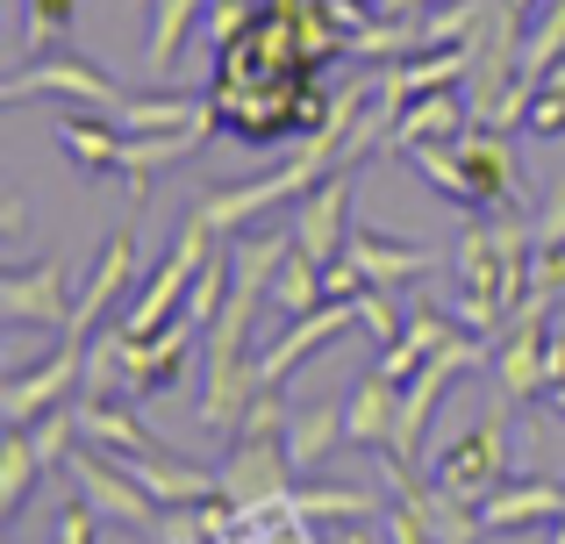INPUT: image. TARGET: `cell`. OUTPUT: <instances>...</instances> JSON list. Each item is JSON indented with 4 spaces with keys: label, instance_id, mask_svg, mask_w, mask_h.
<instances>
[{
    "label": "cell",
    "instance_id": "cell-1",
    "mask_svg": "<svg viewBox=\"0 0 565 544\" xmlns=\"http://www.w3.org/2000/svg\"><path fill=\"white\" fill-rule=\"evenodd\" d=\"M530 258H537V237L515 209L472 223L458 237V322L480 337L515 322V308L530 301Z\"/></svg>",
    "mask_w": 565,
    "mask_h": 544
},
{
    "label": "cell",
    "instance_id": "cell-2",
    "mask_svg": "<svg viewBox=\"0 0 565 544\" xmlns=\"http://www.w3.org/2000/svg\"><path fill=\"white\" fill-rule=\"evenodd\" d=\"M330 172H344V166H330L322 151H308V143H301V151H294L279 172H265V180H244V186H215V194H201V201H193V215H201V223H215V237H244L258 215H273L279 201H301L308 186L330 180Z\"/></svg>",
    "mask_w": 565,
    "mask_h": 544
},
{
    "label": "cell",
    "instance_id": "cell-3",
    "mask_svg": "<svg viewBox=\"0 0 565 544\" xmlns=\"http://www.w3.org/2000/svg\"><path fill=\"white\" fill-rule=\"evenodd\" d=\"M72 100V108H94V115H115V122H122V86L108 79V72L94 65V57H79V51H65V43H57V51H36L29 57L22 72H14L8 86H0V100H8V108H22V100Z\"/></svg>",
    "mask_w": 565,
    "mask_h": 544
},
{
    "label": "cell",
    "instance_id": "cell-4",
    "mask_svg": "<svg viewBox=\"0 0 565 544\" xmlns=\"http://www.w3.org/2000/svg\"><path fill=\"white\" fill-rule=\"evenodd\" d=\"M222 252V237H215V223H201V215L186 209V223H180V237H172V252L158 258V273H151V287L137 294V308L122 316V330H137V337H151V330H166L172 316H180V301H186V287L201 279V266Z\"/></svg>",
    "mask_w": 565,
    "mask_h": 544
},
{
    "label": "cell",
    "instance_id": "cell-5",
    "mask_svg": "<svg viewBox=\"0 0 565 544\" xmlns=\"http://www.w3.org/2000/svg\"><path fill=\"white\" fill-rule=\"evenodd\" d=\"M429 480L451 488V494H466V502H487V494L509 480V423H501V408H494V416H480L472 430H458L451 445L437 451Z\"/></svg>",
    "mask_w": 565,
    "mask_h": 544
},
{
    "label": "cell",
    "instance_id": "cell-6",
    "mask_svg": "<svg viewBox=\"0 0 565 544\" xmlns=\"http://www.w3.org/2000/svg\"><path fill=\"white\" fill-rule=\"evenodd\" d=\"M65 480H72V488H79L94 509H100V516L129 523V531H151L158 509H166V502H158V494L143 488L137 473H129L122 459H108L100 445H94V451H72V459H65Z\"/></svg>",
    "mask_w": 565,
    "mask_h": 544
},
{
    "label": "cell",
    "instance_id": "cell-7",
    "mask_svg": "<svg viewBox=\"0 0 565 544\" xmlns=\"http://www.w3.org/2000/svg\"><path fill=\"white\" fill-rule=\"evenodd\" d=\"M72 308H79V294H72V279H65V258H36V266H14L0 279V316H8V330H57L65 337Z\"/></svg>",
    "mask_w": 565,
    "mask_h": 544
},
{
    "label": "cell",
    "instance_id": "cell-8",
    "mask_svg": "<svg viewBox=\"0 0 565 544\" xmlns=\"http://www.w3.org/2000/svg\"><path fill=\"white\" fill-rule=\"evenodd\" d=\"M544 344H552V301L530 294L515 308V330L494 344V373H501V402H544Z\"/></svg>",
    "mask_w": 565,
    "mask_h": 544
},
{
    "label": "cell",
    "instance_id": "cell-9",
    "mask_svg": "<svg viewBox=\"0 0 565 544\" xmlns=\"http://www.w3.org/2000/svg\"><path fill=\"white\" fill-rule=\"evenodd\" d=\"M72 387H86V344L57 337V351H51L43 365L8 373V387H0V423H36L43 408H65Z\"/></svg>",
    "mask_w": 565,
    "mask_h": 544
},
{
    "label": "cell",
    "instance_id": "cell-10",
    "mask_svg": "<svg viewBox=\"0 0 565 544\" xmlns=\"http://www.w3.org/2000/svg\"><path fill=\"white\" fill-rule=\"evenodd\" d=\"M294 244H301L308 258H344V244H351V166L344 172H330V180H316L301 201H294Z\"/></svg>",
    "mask_w": 565,
    "mask_h": 544
},
{
    "label": "cell",
    "instance_id": "cell-11",
    "mask_svg": "<svg viewBox=\"0 0 565 544\" xmlns=\"http://www.w3.org/2000/svg\"><path fill=\"white\" fill-rule=\"evenodd\" d=\"M351 322H359V301H322V308H308V316H294L287 330L265 344V359H258V380L265 387H279V380H294L308 359H316L330 337H344Z\"/></svg>",
    "mask_w": 565,
    "mask_h": 544
},
{
    "label": "cell",
    "instance_id": "cell-12",
    "mask_svg": "<svg viewBox=\"0 0 565 544\" xmlns=\"http://www.w3.org/2000/svg\"><path fill=\"white\" fill-rule=\"evenodd\" d=\"M458 166H466V180H472V209H509V201L523 194L515 143H509V129H494V122H472L466 137H458Z\"/></svg>",
    "mask_w": 565,
    "mask_h": 544
},
{
    "label": "cell",
    "instance_id": "cell-13",
    "mask_svg": "<svg viewBox=\"0 0 565 544\" xmlns=\"http://www.w3.org/2000/svg\"><path fill=\"white\" fill-rule=\"evenodd\" d=\"M480 523H487V537H509V531H552V523H565V480H552V473L501 480V488L480 502Z\"/></svg>",
    "mask_w": 565,
    "mask_h": 544
},
{
    "label": "cell",
    "instance_id": "cell-14",
    "mask_svg": "<svg viewBox=\"0 0 565 544\" xmlns=\"http://www.w3.org/2000/svg\"><path fill=\"white\" fill-rule=\"evenodd\" d=\"M129 279H137V230H115V237L100 244V258H94V273H86V287H79V308H72V322H65L72 344H86V337L100 330V316H108V308L129 294Z\"/></svg>",
    "mask_w": 565,
    "mask_h": 544
},
{
    "label": "cell",
    "instance_id": "cell-15",
    "mask_svg": "<svg viewBox=\"0 0 565 544\" xmlns=\"http://www.w3.org/2000/svg\"><path fill=\"white\" fill-rule=\"evenodd\" d=\"M351 258L365 266V279H380V287H401V279H423V273H437V244H415V237H386V230L373 223H351V244H344Z\"/></svg>",
    "mask_w": 565,
    "mask_h": 544
},
{
    "label": "cell",
    "instance_id": "cell-16",
    "mask_svg": "<svg viewBox=\"0 0 565 544\" xmlns=\"http://www.w3.org/2000/svg\"><path fill=\"white\" fill-rule=\"evenodd\" d=\"M466 129H472V100L458 94V86H437V94L408 100V108L394 115L386 143H394V151H408V143H458Z\"/></svg>",
    "mask_w": 565,
    "mask_h": 544
},
{
    "label": "cell",
    "instance_id": "cell-17",
    "mask_svg": "<svg viewBox=\"0 0 565 544\" xmlns=\"http://www.w3.org/2000/svg\"><path fill=\"white\" fill-rule=\"evenodd\" d=\"M79 437L100 445L108 459H143V451H158L151 423H143L137 408H122L115 394H86V402H79Z\"/></svg>",
    "mask_w": 565,
    "mask_h": 544
},
{
    "label": "cell",
    "instance_id": "cell-18",
    "mask_svg": "<svg viewBox=\"0 0 565 544\" xmlns=\"http://www.w3.org/2000/svg\"><path fill=\"white\" fill-rule=\"evenodd\" d=\"M57 143L79 172H122V151H129V129L115 115H94V108H72L57 115Z\"/></svg>",
    "mask_w": 565,
    "mask_h": 544
},
{
    "label": "cell",
    "instance_id": "cell-19",
    "mask_svg": "<svg viewBox=\"0 0 565 544\" xmlns=\"http://www.w3.org/2000/svg\"><path fill=\"white\" fill-rule=\"evenodd\" d=\"M394 416H401V380H386L373 365V373L351 387V402H344V445L386 451L394 445Z\"/></svg>",
    "mask_w": 565,
    "mask_h": 544
},
{
    "label": "cell",
    "instance_id": "cell-20",
    "mask_svg": "<svg viewBox=\"0 0 565 544\" xmlns=\"http://www.w3.org/2000/svg\"><path fill=\"white\" fill-rule=\"evenodd\" d=\"M451 337H458V330H451V316H444L437 301H415V308H408V330H401L394 344L380 351V373L408 387V380H415V365H423L429 351H444V344H451Z\"/></svg>",
    "mask_w": 565,
    "mask_h": 544
},
{
    "label": "cell",
    "instance_id": "cell-21",
    "mask_svg": "<svg viewBox=\"0 0 565 544\" xmlns=\"http://www.w3.org/2000/svg\"><path fill=\"white\" fill-rule=\"evenodd\" d=\"M36 437H29V423H0V516H22L29 494H36Z\"/></svg>",
    "mask_w": 565,
    "mask_h": 544
},
{
    "label": "cell",
    "instance_id": "cell-22",
    "mask_svg": "<svg viewBox=\"0 0 565 544\" xmlns=\"http://www.w3.org/2000/svg\"><path fill=\"white\" fill-rule=\"evenodd\" d=\"M344 445V402H316L301 416H287V451H294V473H316L330 451Z\"/></svg>",
    "mask_w": 565,
    "mask_h": 544
},
{
    "label": "cell",
    "instance_id": "cell-23",
    "mask_svg": "<svg viewBox=\"0 0 565 544\" xmlns=\"http://www.w3.org/2000/svg\"><path fill=\"white\" fill-rule=\"evenodd\" d=\"M207 22V0H151V43H143V65L172 72L186 51V36Z\"/></svg>",
    "mask_w": 565,
    "mask_h": 544
},
{
    "label": "cell",
    "instance_id": "cell-24",
    "mask_svg": "<svg viewBox=\"0 0 565 544\" xmlns=\"http://www.w3.org/2000/svg\"><path fill=\"white\" fill-rule=\"evenodd\" d=\"M265 301L279 308V316H308V308H322L330 294H322V258H308L301 244H287V258H279V273H273V294Z\"/></svg>",
    "mask_w": 565,
    "mask_h": 544
},
{
    "label": "cell",
    "instance_id": "cell-25",
    "mask_svg": "<svg viewBox=\"0 0 565 544\" xmlns=\"http://www.w3.org/2000/svg\"><path fill=\"white\" fill-rule=\"evenodd\" d=\"M401 158H408V166L423 172L451 209H472V180H466V166H458V143H408Z\"/></svg>",
    "mask_w": 565,
    "mask_h": 544
},
{
    "label": "cell",
    "instance_id": "cell-26",
    "mask_svg": "<svg viewBox=\"0 0 565 544\" xmlns=\"http://www.w3.org/2000/svg\"><path fill=\"white\" fill-rule=\"evenodd\" d=\"M565 57V0L530 14V43H523V86H544L552 79V65Z\"/></svg>",
    "mask_w": 565,
    "mask_h": 544
},
{
    "label": "cell",
    "instance_id": "cell-27",
    "mask_svg": "<svg viewBox=\"0 0 565 544\" xmlns=\"http://www.w3.org/2000/svg\"><path fill=\"white\" fill-rule=\"evenodd\" d=\"M294 502H301V516L308 523H365L373 516V488H330V480H322V488H294Z\"/></svg>",
    "mask_w": 565,
    "mask_h": 544
},
{
    "label": "cell",
    "instance_id": "cell-28",
    "mask_svg": "<svg viewBox=\"0 0 565 544\" xmlns=\"http://www.w3.org/2000/svg\"><path fill=\"white\" fill-rule=\"evenodd\" d=\"M201 108H207V100H193V94H143V100L122 108V129H129V137H143V129H186Z\"/></svg>",
    "mask_w": 565,
    "mask_h": 544
},
{
    "label": "cell",
    "instance_id": "cell-29",
    "mask_svg": "<svg viewBox=\"0 0 565 544\" xmlns=\"http://www.w3.org/2000/svg\"><path fill=\"white\" fill-rule=\"evenodd\" d=\"M394 294H401V287H380V279L359 294V330H373V337H380V351L394 344L401 330H408V316H401V301H394Z\"/></svg>",
    "mask_w": 565,
    "mask_h": 544
},
{
    "label": "cell",
    "instance_id": "cell-30",
    "mask_svg": "<svg viewBox=\"0 0 565 544\" xmlns=\"http://www.w3.org/2000/svg\"><path fill=\"white\" fill-rule=\"evenodd\" d=\"M79 22V0H29V43L36 51H57Z\"/></svg>",
    "mask_w": 565,
    "mask_h": 544
},
{
    "label": "cell",
    "instance_id": "cell-31",
    "mask_svg": "<svg viewBox=\"0 0 565 544\" xmlns=\"http://www.w3.org/2000/svg\"><path fill=\"white\" fill-rule=\"evenodd\" d=\"M523 137H530V143H558V137H565V86H537V94H530Z\"/></svg>",
    "mask_w": 565,
    "mask_h": 544
},
{
    "label": "cell",
    "instance_id": "cell-32",
    "mask_svg": "<svg viewBox=\"0 0 565 544\" xmlns=\"http://www.w3.org/2000/svg\"><path fill=\"white\" fill-rule=\"evenodd\" d=\"M351 51H359V57H408L415 51V22H408V14H401V22H365Z\"/></svg>",
    "mask_w": 565,
    "mask_h": 544
},
{
    "label": "cell",
    "instance_id": "cell-33",
    "mask_svg": "<svg viewBox=\"0 0 565 544\" xmlns=\"http://www.w3.org/2000/svg\"><path fill=\"white\" fill-rule=\"evenodd\" d=\"M258 22V8H250V0H207V43H215V51H230L236 36H244V29Z\"/></svg>",
    "mask_w": 565,
    "mask_h": 544
},
{
    "label": "cell",
    "instance_id": "cell-34",
    "mask_svg": "<svg viewBox=\"0 0 565 544\" xmlns=\"http://www.w3.org/2000/svg\"><path fill=\"white\" fill-rule=\"evenodd\" d=\"M94 531H100V509L86 502V494H72V502L57 509V531H51V544H94Z\"/></svg>",
    "mask_w": 565,
    "mask_h": 544
},
{
    "label": "cell",
    "instance_id": "cell-35",
    "mask_svg": "<svg viewBox=\"0 0 565 544\" xmlns=\"http://www.w3.org/2000/svg\"><path fill=\"white\" fill-rule=\"evenodd\" d=\"M530 294H544V301L565 294V244H537V258H530Z\"/></svg>",
    "mask_w": 565,
    "mask_h": 544
},
{
    "label": "cell",
    "instance_id": "cell-36",
    "mask_svg": "<svg viewBox=\"0 0 565 544\" xmlns=\"http://www.w3.org/2000/svg\"><path fill=\"white\" fill-rule=\"evenodd\" d=\"M386 544H437V531H429L408 502H394V509H386Z\"/></svg>",
    "mask_w": 565,
    "mask_h": 544
},
{
    "label": "cell",
    "instance_id": "cell-37",
    "mask_svg": "<svg viewBox=\"0 0 565 544\" xmlns=\"http://www.w3.org/2000/svg\"><path fill=\"white\" fill-rule=\"evenodd\" d=\"M552 387H565V337L552 330V344H544V394Z\"/></svg>",
    "mask_w": 565,
    "mask_h": 544
},
{
    "label": "cell",
    "instance_id": "cell-38",
    "mask_svg": "<svg viewBox=\"0 0 565 544\" xmlns=\"http://www.w3.org/2000/svg\"><path fill=\"white\" fill-rule=\"evenodd\" d=\"M316 544H373L359 531V523H330V531H316Z\"/></svg>",
    "mask_w": 565,
    "mask_h": 544
},
{
    "label": "cell",
    "instance_id": "cell-39",
    "mask_svg": "<svg viewBox=\"0 0 565 544\" xmlns=\"http://www.w3.org/2000/svg\"><path fill=\"white\" fill-rule=\"evenodd\" d=\"M22 223H29V215H22V201H14V194H8V209H0V230H8V244H14V237H22Z\"/></svg>",
    "mask_w": 565,
    "mask_h": 544
},
{
    "label": "cell",
    "instance_id": "cell-40",
    "mask_svg": "<svg viewBox=\"0 0 565 544\" xmlns=\"http://www.w3.org/2000/svg\"><path fill=\"white\" fill-rule=\"evenodd\" d=\"M423 8H437V0H386V14H423Z\"/></svg>",
    "mask_w": 565,
    "mask_h": 544
},
{
    "label": "cell",
    "instance_id": "cell-41",
    "mask_svg": "<svg viewBox=\"0 0 565 544\" xmlns=\"http://www.w3.org/2000/svg\"><path fill=\"white\" fill-rule=\"evenodd\" d=\"M544 402H552V416L565 423V387H552V394H544Z\"/></svg>",
    "mask_w": 565,
    "mask_h": 544
},
{
    "label": "cell",
    "instance_id": "cell-42",
    "mask_svg": "<svg viewBox=\"0 0 565 544\" xmlns=\"http://www.w3.org/2000/svg\"><path fill=\"white\" fill-rule=\"evenodd\" d=\"M501 8H515V14H537V8H544V0H501Z\"/></svg>",
    "mask_w": 565,
    "mask_h": 544
},
{
    "label": "cell",
    "instance_id": "cell-43",
    "mask_svg": "<svg viewBox=\"0 0 565 544\" xmlns=\"http://www.w3.org/2000/svg\"><path fill=\"white\" fill-rule=\"evenodd\" d=\"M544 86H565V57H558V65H552V79H544Z\"/></svg>",
    "mask_w": 565,
    "mask_h": 544
},
{
    "label": "cell",
    "instance_id": "cell-44",
    "mask_svg": "<svg viewBox=\"0 0 565 544\" xmlns=\"http://www.w3.org/2000/svg\"><path fill=\"white\" fill-rule=\"evenodd\" d=\"M365 8H373V14H386V0H365Z\"/></svg>",
    "mask_w": 565,
    "mask_h": 544
}]
</instances>
